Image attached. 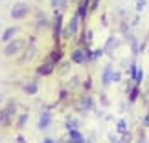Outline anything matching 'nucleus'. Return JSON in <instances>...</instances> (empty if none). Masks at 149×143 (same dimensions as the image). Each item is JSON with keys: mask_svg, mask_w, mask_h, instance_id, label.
<instances>
[{"mask_svg": "<svg viewBox=\"0 0 149 143\" xmlns=\"http://www.w3.org/2000/svg\"><path fill=\"white\" fill-rule=\"evenodd\" d=\"M24 46H26V41H24V39H13V41H9L8 44H6L4 55L6 57H13L17 53H20V51L24 50Z\"/></svg>", "mask_w": 149, "mask_h": 143, "instance_id": "obj_1", "label": "nucleus"}, {"mask_svg": "<svg viewBox=\"0 0 149 143\" xmlns=\"http://www.w3.org/2000/svg\"><path fill=\"white\" fill-rule=\"evenodd\" d=\"M70 59H72V62H76V64H83V62L88 59V51L87 50H81V48H76V50L72 51Z\"/></svg>", "mask_w": 149, "mask_h": 143, "instance_id": "obj_2", "label": "nucleus"}, {"mask_svg": "<svg viewBox=\"0 0 149 143\" xmlns=\"http://www.w3.org/2000/svg\"><path fill=\"white\" fill-rule=\"evenodd\" d=\"M26 15H28V6L22 4V2L15 4L13 9H11V17H13V19H24Z\"/></svg>", "mask_w": 149, "mask_h": 143, "instance_id": "obj_3", "label": "nucleus"}, {"mask_svg": "<svg viewBox=\"0 0 149 143\" xmlns=\"http://www.w3.org/2000/svg\"><path fill=\"white\" fill-rule=\"evenodd\" d=\"M77 28H79V17L74 15L72 20H70V24H68V28L65 30V37H66V39L74 37V35H76V31H77Z\"/></svg>", "mask_w": 149, "mask_h": 143, "instance_id": "obj_4", "label": "nucleus"}, {"mask_svg": "<svg viewBox=\"0 0 149 143\" xmlns=\"http://www.w3.org/2000/svg\"><path fill=\"white\" fill-rule=\"evenodd\" d=\"M13 114H15V106H13V105L2 108V110H0V123L8 125V123H9V119L13 117Z\"/></svg>", "mask_w": 149, "mask_h": 143, "instance_id": "obj_5", "label": "nucleus"}, {"mask_svg": "<svg viewBox=\"0 0 149 143\" xmlns=\"http://www.w3.org/2000/svg\"><path fill=\"white\" fill-rule=\"evenodd\" d=\"M50 123H52V112H42L41 116H39V123H37V127L41 128V130H46L50 127Z\"/></svg>", "mask_w": 149, "mask_h": 143, "instance_id": "obj_6", "label": "nucleus"}, {"mask_svg": "<svg viewBox=\"0 0 149 143\" xmlns=\"http://www.w3.org/2000/svg\"><path fill=\"white\" fill-rule=\"evenodd\" d=\"M112 72H114L112 66H105V70H103V77H101L103 86H109V84L112 83Z\"/></svg>", "mask_w": 149, "mask_h": 143, "instance_id": "obj_7", "label": "nucleus"}, {"mask_svg": "<svg viewBox=\"0 0 149 143\" xmlns=\"http://www.w3.org/2000/svg\"><path fill=\"white\" fill-rule=\"evenodd\" d=\"M61 15H57L55 17V22H54V39H55V42H59L61 41Z\"/></svg>", "mask_w": 149, "mask_h": 143, "instance_id": "obj_8", "label": "nucleus"}, {"mask_svg": "<svg viewBox=\"0 0 149 143\" xmlns=\"http://www.w3.org/2000/svg\"><path fill=\"white\" fill-rule=\"evenodd\" d=\"M52 72H54V64H52V62H44V64H41L37 68L39 75H50Z\"/></svg>", "mask_w": 149, "mask_h": 143, "instance_id": "obj_9", "label": "nucleus"}, {"mask_svg": "<svg viewBox=\"0 0 149 143\" xmlns=\"http://www.w3.org/2000/svg\"><path fill=\"white\" fill-rule=\"evenodd\" d=\"M79 127H81V121H79L77 117H70L66 121V130L70 132V130H79Z\"/></svg>", "mask_w": 149, "mask_h": 143, "instance_id": "obj_10", "label": "nucleus"}, {"mask_svg": "<svg viewBox=\"0 0 149 143\" xmlns=\"http://www.w3.org/2000/svg\"><path fill=\"white\" fill-rule=\"evenodd\" d=\"M17 31H19L17 28H8V30L4 31V35H2V41H4V42H9V41H13V37L17 35Z\"/></svg>", "mask_w": 149, "mask_h": 143, "instance_id": "obj_11", "label": "nucleus"}, {"mask_svg": "<svg viewBox=\"0 0 149 143\" xmlns=\"http://www.w3.org/2000/svg\"><path fill=\"white\" fill-rule=\"evenodd\" d=\"M116 130L120 134H125V132H129V125H127V119H120V121L116 123Z\"/></svg>", "mask_w": 149, "mask_h": 143, "instance_id": "obj_12", "label": "nucleus"}, {"mask_svg": "<svg viewBox=\"0 0 149 143\" xmlns=\"http://www.w3.org/2000/svg\"><path fill=\"white\" fill-rule=\"evenodd\" d=\"M37 90H39V84L35 83V81H30V83H28V84H24V92L26 94H35L37 92Z\"/></svg>", "mask_w": 149, "mask_h": 143, "instance_id": "obj_13", "label": "nucleus"}, {"mask_svg": "<svg viewBox=\"0 0 149 143\" xmlns=\"http://www.w3.org/2000/svg\"><path fill=\"white\" fill-rule=\"evenodd\" d=\"M138 95H140V86H136V84H134V86L129 90V101L134 103L136 99H138Z\"/></svg>", "mask_w": 149, "mask_h": 143, "instance_id": "obj_14", "label": "nucleus"}, {"mask_svg": "<svg viewBox=\"0 0 149 143\" xmlns=\"http://www.w3.org/2000/svg\"><path fill=\"white\" fill-rule=\"evenodd\" d=\"M81 108H83V110H90V108H92V97H90V95H83Z\"/></svg>", "mask_w": 149, "mask_h": 143, "instance_id": "obj_15", "label": "nucleus"}, {"mask_svg": "<svg viewBox=\"0 0 149 143\" xmlns=\"http://www.w3.org/2000/svg\"><path fill=\"white\" fill-rule=\"evenodd\" d=\"M61 57H63V53H61V50L57 48V50H54V51H52V55H50V59H48V62H52V64H55V62L59 61Z\"/></svg>", "mask_w": 149, "mask_h": 143, "instance_id": "obj_16", "label": "nucleus"}, {"mask_svg": "<svg viewBox=\"0 0 149 143\" xmlns=\"http://www.w3.org/2000/svg\"><path fill=\"white\" fill-rule=\"evenodd\" d=\"M142 79H144V70H142V68H138V70H136V73H134V79H133L136 86H140V84H142Z\"/></svg>", "mask_w": 149, "mask_h": 143, "instance_id": "obj_17", "label": "nucleus"}, {"mask_svg": "<svg viewBox=\"0 0 149 143\" xmlns=\"http://www.w3.org/2000/svg\"><path fill=\"white\" fill-rule=\"evenodd\" d=\"M118 143H133V134H131V132L122 134V138H120V141H118Z\"/></svg>", "mask_w": 149, "mask_h": 143, "instance_id": "obj_18", "label": "nucleus"}, {"mask_svg": "<svg viewBox=\"0 0 149 143\" xmlns=\"http://www.w3.org/2000/svg\"><path fill=\"white\" fill-rule=\"evenodd\" d=\"M116 46H118L116 37H111V39H109V42H107V46H105V50L109 51V50H112V48H116Z\"/></svg>", "mask_w": 149, "mask_h": 143, "instance_id": "obj_19", "label": "nucleus"}, {"mask_svg": "<svg viewBox=\"0 0 149 143\" xmlns=\"http://www.w3.org/2000/svg\"><path fill=\"white\" fill-rule=\"evenodd\" d=\"M52 6H54V9L61 11L63 8H65V0H52Z\"/></svg>", "mask_w": 149, "mask_h": 143, "instance_id": "obj_20", "label": "nucleus"}, {"mask_svg": "<svg viewBox=\"0 0 149 143\" xmlns=\"http://www.w3.org/2000/svg\"><path fill=\"white\" fill-rule=\"evenodd\" d=\"M28 121V114H22V116L19 117V121H17V128H22Z\"/></svg>", "mask_w": 149, "mask_h": 143, "instance_id": "obj_21", "label": "nucleus"}, {"mask_svg": "<svg viewBox=\"0 0 149 143\" xmlns=\"http://www.w3.org/2000/svg\"><path fill=\"white\" fill-rule=\"evenodd\" d=\"M101 55H103V50H96L92 53H88V59H100Z\"/></svg>", "mask_w": 149, "mask_h": 143, "instance_id": "obj_22", "label": "nucleus"}, {"mask_svg": "<svg viewBox=\"0 0 149 143\" xmlns=\"http://www.w3.org/2000/svg\"><path fill=\"white\" fill-rule=\"evenodd\" d=\"M144 9H146V0H138V2H136V11L142 13Z\"/></svg>", "mask_w": 149, "mask_h": 143, "instance_id": "obj_23", "label": "nucleus"}, {"mask_svg": "<svg viewBox=\"0 0 149 143\" xmlns=\"http://www.w3.org/2000/svg\"><path fill=\"white\" fill-rule=\"evenodd\" d=\"M120 81H122V73L114 70V72H112V83H120Z\"/></svg>", "mask_w": 149, "mask_h": 143, "instance_id": "obj_24", "label": "nucleus"}, {"mask_svg": "<svg viewBox=\"0 0 149 143\" xmlns=\"http://www.w3.org/2000/svg\"><path fill=\"white\" fill-rule=\"evenodd\" d=\"M98 4H100V0H90L88 2V11H94L96 8H98Z\"/></svg>", "mask_w": 149, "mask_h": 143, "instance_id": "obj_25", "label": "nucleus"}, {"mask_svg": "<svg viewBox=\"0 0 149 143\" xmlns=\"http://www.w3.org/2000/svg\"><path fill=\"white\" fill-rule=\"evenodd\" d=\"M109 141H111V143H118L120 140H118V136H116V134H112V132H109Z\"/></svg>", "mask_w": 149, "mask_h": 143, "instance_id": "obj_26", "label": "nucleus"}, {"mask_svg": "<svg viewBox=\"0 0 149 143\" xmlns=\"http://www.w3.org/2000/svg\"><path fill=\"white\" fill-rule=\"evenodd\" d=\"M131 42H133V51L136 53V51H138V41H136V39H131Z\"/></svg>", "mask_w": 149, "mask_h": 143, "instance_id": "obj_27", "label": "nucleus"}, {"mask_svg": "<svg viewBox=\"0 0 149 143\" xmlns=\"http://www.w3.org/2000/svg\"><path fill=\"white\" fill-rule=\"evenodd\" d=\"M142 125H144L146 128H149V114H147V116H146L144 119H142Z\"/></svg>", "mask_w": 149, "mask_h": 143, "instance_id": "obj_28", "label": "nucleus"}, {"mask_svg": "<svg viewBox=\"0 0 149 143\" xmlns=\"http://www.w3.org/2000/svg\"><path fill=\"white\" fill-rule=\"evenodd\" d=\"M87 39H85V41L87 42H92V31H87V35H85Z\"/></svg>", "mask_w": 149, "mask_h": 143, "instance_id": "obj_29", "label": "nucleus"}, {"mask_svg": "<svg viewBox=\"0 0 149 143\" xmlns=\"http://www.w3.org/2000/svg\"><path fill=\"white\" fill-rule=\"evenodd\" d=\"M136 143H147V138H146V136H142V134H140V138L136 140Z\"/></svg>", "mask_w": 149, "mask_h": 143, "instance_id": "obj_30", "label": "nucleus"}, {"mask_svg": "<svg viewBox=\"0 0 149 143\" xmlns=\"http://www.w3.org/2000/svg\"><path fill=\"white\" fill-rule=\"evenodd\" d=\"M101 103H103V105H109V99H107L105 95H101Z\"/></svg>", "mask_w": 149, "mask_h": 143, "instance_id": "obj_31", "label": "nucleus"}, {"mask_svg": "<svg viewBox=\"0 0 149 143\" xmlns=\"http://www.w3.org/2000/svg\"><path fill=\"white\" fill-rule=\"evenodd\" d=\"M17 143H26V140L22 138V136H19V138H17Z\"/></svg>", "mask_w": 149, "mask_h": 143, "instance_id": "obj_32", "label": "nucleus"}, {"mask_svg": "<svg viewBox=\"0 0 149 143\" xmlns=\"http://www.w3.org/2000/svg\"><path fill=\"white\" fill-rule=\"evenodd\" d=\"M41 143H55V141L52 140V138H46V140H44V141H41Z\"/></svg>", "mask_w": 149, "mask_h": 143, "instance_id": "obj_33", "label": "nucleus"}, {"mask_svg": "<svg viewBox=\"0 0 149 143\" xmlns=\"http://www.w3.org/2000/svg\"><path fill=\"white\" fill-rule=\"evenodd\" d=\"M0 101H2V95H0Z\"/></svg>", "mask_w": 149, "mask_h": 143, "instance_id": "obj_34", "label": "nucleus"}, {"mask_svg": "<svg viewBox=\"0 0 149 143\" xmlns=\"http://www.w3.org/2000/svg\"><path fill=\"white\" fill-rule=\"evenodd\" d=\"M87 143H90V141H87Z\"/></svg>", "mask_w": 149, "mask_h": 143, "instance_id": "obj_35", "label": "nucleus"}, {"mask_svg": "<svg viewBox=\"0 0 149 143\" xmlns=\"http://www.w3.org/2000/svg\"><path fill=\"white\" fill-rule=\"evenodd\" d=\"M147 114H149V112H147Z\"/></svg>", "mask_w": 149, "mask_h": 143, "instance_id": "obj_36", "label": "nucleus"}]
</instances>
